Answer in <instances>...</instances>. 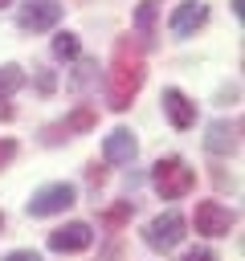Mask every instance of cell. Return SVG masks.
Here are the masks:
<instances>
[{"instance_id": "obj_1", "label": "cell", "mask_w": 245, "mask_h": 261, "mask_svg": "<svg viewBox=\"0 0 245 261\" xmlns=\"http://www.w3.org/2000/svg\"><path fill=\"white\" fill-rule=\"evenodd\" d=\"M143 82H147L143 49L131 37H118L114 53H110V73H106V106L110 110H127L135 102V94L143 90Z\"/></svg>"}, {"instance_id": "obj_2", "label": "cell", "mask_w": 245, "mask_h": 261, "mask_svg": "<svg viewBox=\"0 0 245 261\" xmlns=\"http://www.w3.org/2000/svg\"><path fill=\"white\" fill-rule=\"evenodd\" d=\"M192 184H196V171L188 167V159H180V155H163V159H155V167H151V188H155L163 200H180V196H188Z\"/></svg>"}, {"instance_id": "obj_3", "label": "cell", "mask_w": 245, "mask_h": 261, "mask_svg": "<svg viewBox=\"0 0 245 261\" xmlns=\"http://www.w3.org/2000/svg\"><path fill=\"white\" fill-rule=\"evenodd\" d=\"M184 228H188V220L176 212V208H167V212H159L151 224H147V232H143V241L151 245V249H159V253H167V249H176L180 241H184Z\"/></svg>"}, {"instance_id": "obj_4", "label": "cell", "mask_w": 245, "mask_h": 261, "mask_svg": "<svg viewBox=\"0 0 245 261\" xmlns=\"http://www.w3.org/2000/svg\"><path fill=\"white\" fill-rule=\"evenodd\" d=\"M74 184H45V188H37L33 196H29V216H57V212H65L69 204H74Z\"/></svg>"}, {"instance_id": "obj_5", "label": "cell", "mask_w": 245, "mask_h": 261, "mask_svg": "<svg viewBox=\"0 0 245 261\" xmlns=\"http://www.w3.org/2000/svg\"><path fill=\"white\" fill-rule=\"evenodd\" d=\"M61 12H65L61 0H24L20 12H16V24L24 33H45V29H53L61 20Z\"/></svg>"}, {"instance_id": "obj_6", "label": "cell", "mask_w": 245, "mask_h": 261, "mask_svg": "<svg viewBox=\"0 0 245 261\" xmlns=\"http://www.w3.org/2000/svg\"><path fill=\"white\" fill-rule=\"evenodd\" d=\"M192 224H196V232H204V237H229V228L237 224V212L225 208V204H216V200H200Z\"/></svg>"}, {"instance_id": "obj_7", "label": "cell", "mask_w": 245, "mask_h": 261, "mask_svg": "<svg viewBox=\"0 0 245 261\" xmlns=\"http://www.w3.org/2000/svg\"><path fill=\"white\" fill-rule=\"evenodd\" d=\"M90 245H94V228L86 220H69V224H61V228L49 232V249L53 253H82Z\"/></svg>"}, {"instance_id": "obj_8", "label": "cell", "mask_w": 245, "mask_h": 261, "mask_svg": "<svg viewBox=\"0 0 245 261\" xmlns=\"http://www.w3.org/2000/svg\"><path fill=\"white\" fill-rule=\"evenodd\" d=\"M241 147V122L233 118H216V122H208V135H204V151H212V155H233Z\"/></svg>"}, {"instance_id": "obj_9", "label": "cell", "mask_w": 245, "mask_h": 261, "mask_svg": "<svg viewBox=\"0 0 245 261\" xmlns=\"http://www.w3.org/2000/svg\"><path fill=\"white\" fill-rule=\"evenodd\" d=\"M159 102H163V114L172 118V126H176V130H188V126L196 122V102H192V98H188L184 90H176V86H167Z\"/></svg>"}, {"instance_id": "obj_10", "label": "cell", "mask_w": 245, "mask_h": 261, "mask_svg": "<svg viewBox=\"0 0 245 261\" xmlns=\"http://www.w3.org/2000/svg\"><path fill=\"white\" fill-rule=\"evenodd\" d=\"M204 20H208V4H204V0H184V4L172 12L167 29H172L176 37H192V33H196Z\"/></svg>"}, {"instance_id": "obj_11", "label": "cell", "mask_w": 245, "mask_h": 261, "mask_svg": "<svg viewBox=\"0 0 245 261\" xmlns=\"http://www.w3.org/2000/svg\"><path fill=\"white\" fill-rule=\"evenodd\" d=\"M135 151H139V143H135V135H131L127 126H114V130L106 135V143H102L106 163H131V159H135Z\"/></svg>"}, {"instance_id": "obj_12", "label": "cell", "mask_w": 245, "mask_h": 261, "mask_svg": "<svg viewBox=\"0 0 245 261\" xmlns=\"http://www.w3.org/2000/svg\"><path fill=\"white\" fill-rule=\"evenodd\" d=\"M94 122H98V114H94L90 106H78L65 122H57V126H49V130H65V139H69V130H90Z\"/></svg>"}, {"instance_id": "obj_13", "label": "cell", "mask_w": 245, "mask_h": 261, "mask_svg": "<svg viewBox=\"0 0 245 261\" xmlns=\"http://www.w3.org/2000/svg\"><path fill=\"white\" fill-rule=\"evenodd\" d=\"M24 86V69L16 65V61H8V65H0V102L8 98V94H16Z\"/></svg>"}, {"instance_id": "obj_14", "label": "cell", "mask_w": 245, "mask_h": 261, "mask_svg": "<svg viewBox=\"0 0 245 261\" xmlns=\"http://www.w3.org/2000/svg\"><path fill=\"white\" fill-rule=\"evenodd\" d=\"M78 53H82V41H78L74 33H57V37H53V57H57V61H74Z\"/></svg>"}, {"instance_id": "obj_15", "label": "cell", "mask_w": 245, "mask_h": 261, "mask_svg": "<svg viewBox=\"0 0 245 261\" xmlns=\"http://www.w3.org/2000/svg\"><path fill=\"white\" fill-rule=\"evenodd\" d=\"M135 29H139L143 37L155 29V0H143V4H139V12H135Z\"/></svg>"}, {"instance_id": "obj_16", "label": "cell", "mask_w": 245, "mask_h": 261, "mask_svg": "<svg viewBox=\"0 0 245 261\" xmlns=\"http://www.w3.org/2000/svg\"><path fill=\"white\" fill-rule=\"evenodd\" d=\"M131 208H135V204H131V200H122L118 208H110V212H102V224H110V228H118V224H122V220L131 216Z\"/></svg>"}, {"instance_id": "obj_17", "label": "cell", "mask_w": 245, "mask_h": 261, "mask_svg": "<svg viewBox=\"0 0 245 261\" xmlns=\"http://www.w3.org/2000/svg\"><path fill=\"white\" fill-rule=\"evenodd\" d=\"M180 261H220V257H216L212 249H188V253H184Z\"/></svg>"}, {"instance_id": "obj_18", "label": "cell", "mask_w": 245, "mask_h": 261, "mask_svg": "<svg viewBox=\"0 0 245 261\" xmlns=\"http://www.w3.org/2000/svg\"><path fill=\"white\" fill-rule=\"evenodd\" d=\"M12 155H16V143H12V139H0V171L12 163Z\"/></svg>"}, {"instance_id": "obj_19", "label": "cell", "mask_w": 245, "mask_h": 261, "mask_svg": "<svg viewBox=\"0 0 245 261\" xmlns=\"http://www.w3.org/2000/svg\"><path fill=\"white\" fill-rule=\"evenodd\" d=\"M4 261H41V253H33V249H12Z\"/></svg>"}, {"instance_id": "obj_20", "label": "cell", "mask_w": 245, "mask_h": 261, "mask_svg": "<svg viewBox=\"0 0 245 261\" xmlns=\"http://www.w3.org/2000/svg\"><path fill=\"white\" fill-rule=\"evenodd\" d=\"M86 179H90V184H102V179H106V167L90 163V167H86Z\"/></svg>"}, {"instance_id": "obj_21", "label": "cell", "mask_w": 245, "mask_h": 261, "mask_svg": "<svg viewBox=\"0 0 245 261\" xmlns=\"http://www.w3.org/2000/svg\"><path fill=\"white\" fill-rule=\"evenodd\" d=\"M0 118H12V106H4V102H0Z\"/></svg>"}, {"instance_id": "obj_22", "label": "cell", "mask_w": 245, "mask_h": 261, "mask_svg": "<svg viewBox=\"0 0 245 261\" xmlns=\"http://www.w3.org/2000/svg\"><path fill=\"white\" fill-rule=\"evenodd\" d=\"M4 4H12V0H0V8H4Z\"/></svg>"}, {"instance_id": "obj_23", "label": "cell", "mask_w": 245, "mask_h": 261, "mask_svg": "<svg viewBox=\"0 0 245 261\" xmlns=\"http://www.w3.org/2000/svg\"><path fill=\"white\" fill-rule=\"evenodd\" d=\"M0 228H4V216H0Z\"/></svg>"}]
</instances>
